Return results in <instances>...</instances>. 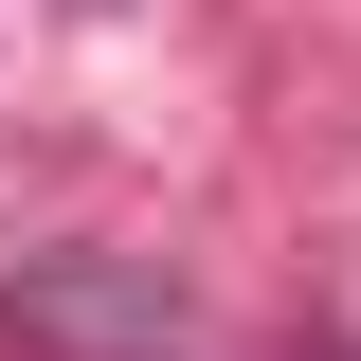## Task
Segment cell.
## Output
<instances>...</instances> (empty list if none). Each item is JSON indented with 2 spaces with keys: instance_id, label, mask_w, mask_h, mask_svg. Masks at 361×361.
<instances>
[{
  "instance_id": "obj_1",
  "label": "cell",
  "mask_w": 361,
  "mask_h": 361,
  "mask_svg": "<svg viewBox=\"0 0 361 361\" xmlns=\"http://www.w3.org/2000/svg\"><path fill=\"white\" fill-rule=\"evenodd\" d=\"M0 343L18 361H180L199 343V289L163 253H18L0 271Z\"/></svg>"
}]
</instances>
